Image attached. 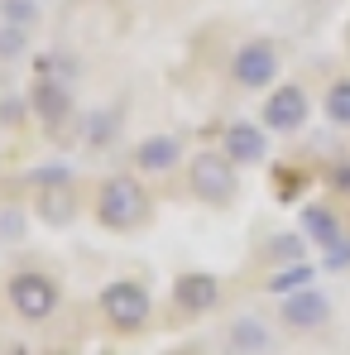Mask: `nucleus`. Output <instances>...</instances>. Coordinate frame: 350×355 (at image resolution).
Listing matches in <instances>:
<instances>
[{
    "label": "nucleus",
    "instance_id": "nucleus-9",
    "mask_svg": "<svg viewBox=\"0 0 350 355\" xmlns=\"http://www.w3.org/2000/svg\"><path fill=\"white\" fill-rule=\"evenodd\" d=\"M326 317H331V302L317 293V288H297V293L283 297V322H288L292 331H312Z\"/></svg>",
    "mask_w": 350,
    "mask_h": 355
},
{
    "label": "nucleus",
    "instance_id": "nucleus-5",
    "mask_svg": "<svg viewBox=\"0 0 350 355\" xmlns=\"http://www.w3.org/2000/svg\"><path fill=\"white\" fill-rule=\"evenodd\" d=\"M231 77L240 87H250V92H264L274 77H279V53H274V44L269 39H250L231 62Z\"/></svg>",
    "mask_w": 350,
    "mask_h": 355
},
{
    "label": "nucleus",
    "instance_id": "nucleus-12",
    "mask_svg": "<svg viewBox=\"0 0 350 355\" xmlns=\"http://www.w3.org/2000/svg\"><path fill=\"white\" fill-rule=\"evenodd\" d=\"M34 116H44L49 125H58L67 111H72V96H67V87L62 82H53V77H44V82H34Z\"/></svg>",
    "mask_w": 350,
    "mask_h": 355
},
{
    "label": "nucleus",
    "instance_id": "nucleus-2",
    "mask_svg": "<svg viewBox=\"0 0 350 355\" xmlns=\"http://www.w3.org/2000/svg\"><path fill=\"white\" fill-rule=\"evenodd\" d=\"M192 192L202 197V202H211V207H226L235 197V159L231 154H216V149H202V154H192Z\"/></svg>",
    "mask_w": 350,
    "mask_h": 355
},
{
    "label": "nucleus",
    "instance_id": "nucleus-1",
    "mask_svg": "<svg viewBox=\"0 0 350 355\" xmlns=\"http://www.w3.org/2000/svg\"><path fill=\"white\" fill-rule=\"evenodd\" d=\"M96 216L106 231H139L149 221V192L139 187V178H106L96 197Z\"/></svg>",
    "mask_w": 350,
    "mask_h": 355
},
{
    "label": "nucleus",
    "instance_id": "nucleus-19",
    "mask_svg": "<svg viewBox=\"0 0 350 355\" xmlns=\"http://www.w3.org/2000/svg\"><path fill=\"white\" fill-rule=\"evenodd\" d=\"M274 254H302V240H274Z\"/></svg>",
    "mask_w": 350,
    "mask_h": 355
},
{
    "label": "nucleus",
    "instance_id": "nucleus-17",
    "mask_svg": "<svg viewBox=\"0 0 350 355\" xmlns=\"http://www.w3.org/2000/svg\"><path fill=\"white\" fill-rule=\"evenodd\" d=\"M326 264H331V269H341V264H350V240H346V236H341L336 245H331V250H326Z\"/></svg>",
    "mask_w": 350,
    "mask_h": 355
},
{
    "label": "nucleus",
    "instance_id": "nucleus-16",
    "mask_svg": "<svg viewBox=\"0 0 350 355\" xmlns=\"http://www.w3.org/2000/svg\"><path fill=\"white\" fill-rule=\"evenodd\" d=\"M235 341H240V351H269V346H274L259 322H240V327H235Z\"/></svg>",
    "mask_w": 350,
    "mask_h": 355
},
{
    "label": "nucleus",
    "instance_id": "nucleus-3",
    "mask_svg": "<svg viewBox=\"0 0 350 355\" xmlns=\"http://www.w3.org/2000/svg\"><path fill=\"white\" fill-rule=\"evenodd\" d=\"M101 312H106V322H111L116 331H139V327L149 322L154 302H149V293H144L139 284L116 279V284H106V288H101Z\"/></svg>",
    "mask_w": 350,
    "mask_h": 355
},
{
    "label": "nucleus",
    "instance_id": "nucleus-6",
    "mask_svg": "<svg viewBox=\"0 0 350 355\" xmlns=\"http://www.w3.org/2000/svg\"><path fill=\"white\" fill-rule=\"evenodd\" d=\"M302 120H307V92L302 87H274L269 101H264V130L292 135Z\"/></svg>",
    "mask_w": 350,
    "mask_h": 355
},
{
    "label": "nucleus",
    "instance_id": "nucleus-10",
    "mask_svg": "<svg viewBox=\"0 0 350 355\" xmlns=\"http://www.w3.org/2000/svg\"><path fill=\"white\" fill-rule=\"evenodd\" d=\"M221 154H231L235 164H259V159L269 154V144H264V130H259V125H245V120H235L231 130H226V144H221Z\"/></svg>",
    "mask_w": 350,
    "mask_h": 355
},
{
    "label": "nucleus",
    "instance_id": "nucleus-14",
    "mask_svg": "<svg viewBox=\"0 0 350 355\" xmlns=\"http://www.w3.org/2000/svg\"><path fill=\"white\" fill-rule=\"evenodd\" d=\"M297 288H312V264H302V259H292L288 269H279L269 279V293H279V297L297 293Z\"/></svg>",
    "mask_w": 350,
    "mask_h": 355
},
{
    "label": "nucleus",
    "instance_id": "nucleus-11",
    "mask_svg": "<svg viewBox=\"0 0 350 355\" xmlns=\"http://www.w3.org/2000/svg\"><path fill=\"white\" fill-rule=\"evenodd\" d=\"M177 159H182V144H177L173 135H154V139H144V144L134 149V164H139L144 173H168Z\"/></svg>",
    "mask_w": 350,
    "mask_h": 355
},
{
    "label": "nucleus",
    "instance_id": "nucleus-4",
    "mask_svg": "<svg viewBox=\"0 0 350 355\" xmlns=\"http://www.w3.org/2000/svg\"><path fill=\"white\" fill-rule=\"evenodd\" d=\"M10 307L24 317V322H49L53 307H58V284L39 269H24L10 279Z\"/></svg>",
    "mask_w": 350,
    "mask_h": 355
},
{
    "label": "nucleus",
    "instance_id": "nucleus-8",
    "mask_svg": "<svg viewBox=\"0 0 350 355\" xmlns=\"http://www.w3.org/2000/svg\"><path fill=\"white\" fill-rule=\"evenodd\" d=\"M44 192H39V216L49 221V226H67L72 216H77V192H72V182L67 173H44Z\"/></svg>",
    "mask_w": 350,
    "mask_h": 355
},
{
    "label": "nucleus",
    "instance_id": "nucleus-7",
    "mask_svg": "<svg viewBox=\"0 0 350 355\" xmlns=\"http://www.w3.org/2000/svg\"><path fill=\"white\" fill-rule=\"evenodd\" d=\"M173 297H177L182 312H211V307L221 302V284H216V274L187 269V274L173 284Z\"/></svg>",
    "mask_w": 350,
    "mask_h": 355
},
{
    "label": "nucleus",
    "instance_id": "nucleus-15",
    "mask_svg": "<svg viewBox=\"0 0 350 355\" xmlns=\"http://www.w3.org/2000/svg\"><path fill=\"white\" fill-rule=\"evenodd\" d=\"M326 116L336 120V125H350V82H336L326 92Z\"/></svg>",
    "mask_w": 350,
    "mask_h": 355
},
{
    "label": "nucleus",
    "instance_id": "nucleus-18",
    "mask_svg": "<svg viewBox=\"0 0 350 355\" xmlns=\"http://www.w3.org/2000/svg\"><path fill=\"white\" fill-rule=\"evenodd\" d=\"M331 182H336V192H346V197H350V164H341V168L331 173Z\"/></svg>",
    "mask_w": 350,
    "mask_h": 355
},
{
    "label": "nucleus",
    "instance_id": "nucleus-13",
    "mask_svg": "<svg viewBox=\"0 0 350 355\" xmlns=\"http://www.w3.org/2000/svg\"><path fill=\"white\" fill-rule=\"evenodd\" d=\"M302 226H307V236L317 240L322 250H331V245L341 240V226H336V216H331L326 207H307V211H302Z\"/></svg>",
    "mask_w": 350,
    "mask_h": 355
}]
</instances>
